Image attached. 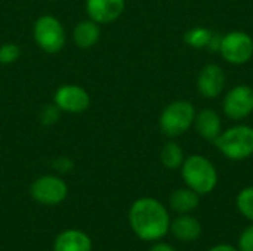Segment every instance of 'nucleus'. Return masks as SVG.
Returning <instances> with one entry per match:
<instances>
[{
	"mask_svg": "<svg viewBox=\"0 0 253 251\" xmlns=\"http://www.w3.org/2000/svg\"><path fill=\"white\" fill-rule=\"evenodd\" d=\"M19 56H21L19 46H16L13 43H6V44L0 46V64H3V65L13 64L19 59Z\"/></svg>",
	"mask_w": 253,
	"mask_h": 251,
	"instance_id": "20",
	"label": "nucleus"
},
{
	"mask_svg": "<svg viewBox=\"0 0 253 251\" xmlns=\"http://www.w3.org/2000/svg\"><path fill=\"white\" fill-rule=\"evenodd\" d=\"M55 107L59 111L79 114L89 108L90 98L87 92L77 84H64L55 93Z\"/></svg>",
	"mask_w": 253,
	"mask_h": 251,
	"instance_id": "8",
	"label": "nucleus"
},
{
	"mask_svg": "<svg viewBox=\"0 0 253 251\" xmlns=\"http://www.w3.org/2000/svg\"><path fill=\"white\" fill-rule=\"evenodd\" d=\"M224 86H225V75L222 68L216 64L206 65L197 77L199 92L208 99H213L219 96Z\"/></svg>",
	"mask_w": 253,
	"mask_h": 251,
	"instance_id": "11",
	"label": "nucleus"
},
{
	"mask_svg": "<svg viewBox=\"0 0 253 251\" xmlns=\"http://www.w3.org/2000/svg\"><path fill=\"white\" fill-rule=\"evenodd\" d=\"M74 41L80 49H89L95 46L101 37V30L99 24H96L92 19L82 21L76 25L74 28Z\"/></svg>",
	"mask_w": 253,
	"mask_h": 251,
	"instance_id": "16",
	"label": "nucleus"
},
{
	"mask_svg": "<svg viewBox=\"0 0 253 251\" xmlns=\"http://www.w3.org/2000/svg\"><path fill=\"white\" fill-rule=\"evenodd\" d=\"M68 186L58 176H42L31 185V197L43 206H56L67 198Z\"/></svg>",
	"mask_w": 253,
	"mask_h": 251,
	"instance_id": "7",
	"label": "nucleus"
},
{
	"mask_svg": "<svg viewBox=\"0 0 253 251\" xmlns=\"http://www.w3.org/2000/svg\"><path fill=\"white\" fill-rule=\"evenodd\" d=\"M182 179L199 195L211 194L218 183L215 166L202 155H190L182 163Z\"/></svg>",
	"mask_w": 253,
	"mask_h": 251,
	"instance_id": "2",
	"label": "nucleus"
},
{
	"mask_svg": "<svg viewBox=\"0 0 253 251\" xmlns=\"http://www.w3.org/2000/svg\"><path fill=\"white\" fill-rule=\"evenodd\" d=\"M53 251H92V240L80 229H67L55 238Z\"/></svg>",
	"mask_w": 253,
	"mask_h": 251,
	"instance_id": "12",
	"label": "nucleus"
},
{
	"mask_svg": "<svg viewBox=\"0 0 253 251\" xmlns=\"http://www.w3.org/2000/svg\"><path fill=\"white\" fill-rule=\"evenodd\" d=\"M199 197L200 195L197 192H194L193 189L181 188V189H176L170 195L169 206L178 215H190L191 212H194L199 207V203H200Z\"/></svg>",
	"mask_w": 253,
	"mask_h": 251,
	"instance_id": "15",
	"label": "nucleus"
},
{
	"mask_svg": "<svg viewBox=\"0 0 253 251\" xmlns=\"http://www.w3.org/2000/svg\"><path fill=\"white\" fill-rule=\"evenodd\" d=\"M125 10V0H86L89 19L96 24H110Z\"/></svg>",
	"mask_w": 253,
	"mask_h": 251,
	"instance_id": "10",
	"label": "nucleus"
},
{
	"mask_svg": "<svg viewBox=\"0 0 253 251\" xmlns=\"http://www.w3.org/2000/svg\"><path fill=\"white\" fill-rule=\"evenodd\" d=\"M236 204L240 215L245 216L248 220L253 222V186L245 188L239 192Z\"/></svg>",
	"mask_w": 253,
	"mask_h": 251,
	"instance_id": "18",
	"label": "nucleus"
},
{
	"mask_svg": "<svg viewBox=\"0 0 253 251\" xmlns=\"http://www.w3.org/2000/svg\"><path fill=\"white\" fill-rule=\"evenodd\" d=\"M148 251H176L172 246H169V244H166V243H157V244H154L151 249Z\"/></svg>",
	"mask_w": 253,
	"mask_h": 251,
	"instance_id": "22",
	"label": "nucleus"
},
{
	"mask_svg": "<svg viewBox=\"0 0 253 251\" xmlns=\"http://www.w3.org/2000/svg\"><path fill=\"white\" fill-rule=\"evenodd\" d=\"M194 118V107L187 101H176L163 109L160 115V129L166 136H181L191 127Z\"/></svg>",
	"mask_w": 253,
	"mask_h": 251,
	"instance_id": "4",
	"label": "nucleus"
},
{
	"mask_svg": "<svg viewBox=\"0 0 253 251\" xmlns=\"http://www.w3.org/2000/svg\"><path fill=\"white\" fill-rule=\"evenodd\" d=\"M172 235L182 243H193L197 241L202 235V225L200 222L191 215H179L173 220H170Z\"/></svg>",
	"mask_w": 253,
	"mask_h": 251,
	"instance_id": "13",
	"label": "nucleus"
},
{
	"mask_svg": "<svg viewBox=\"0 0 253 251\" xmlns=\"http://www.w3.org/2000/svg\"><path fill=\"white\" fill-rule=\"evenodd\" d=\"M219 52L222 58L234 65L246 64L253 55L252 37L243 31H233L228 33L221 38Z\"/></svg>",
	"mask_w": 253,
	"mask_h": 251,
	"instance_id": "6",
	"label": "nucleus"
},
{
	"mask_svg": "<svg viewBox=\"0 0 253 251\" xmlns=\"http://www.w3.org/2000/svg\"><path fill=\"white\" fill-rule=\"evenodd\" d=\"M129 225L139 240L154 243L168 235L170 216L160 201L144 197L132 204L129 210Z\"/></svg>",
	"mask_w": 253,
	"mask_h": 251,
	"instance_id": "1",
	"label": "nucleus"
},
{
	"mask_svg": "<svg viewBox=\"0 0 253 251\" xmlns=\"http://www.w3.org/2000/svg\"><path fill=\"white\" fill-rule=\"evenodd\" d=\"M209 251H239L237 247H233L230 244H218L215 247H212Z\"/></svg>",
	"mask_w": 253,
	"mask_h": 251,
	"instance_id": "23",
	"label": "nucleus"
},
{
	"mask_svg": "<svg viewBox=\"0 0 253 251\" xmlns=\"http://www.w3.org/2000/svg\"><path fill=\"white\" fill-rule=\"evenodd\" d=\"M239 251H253V225L248 226L239 237L237 243Z\"/></svg>",
	"mask_w": 253,
	"mask_h": 251,
	"instance_id": "21",
	"label": "nucleus"
},
{
	"mask_svg": "<svg viewBox=\"0 0 253 251\" xmlns=\"http://www.w3.org/2000/svg\"><path fill=\"white\" fill-rule=\"evenodd\" d=\"M160 160L166 169L175 170V169L181 167L184 163V151L176 142H168L162 149Z\"/></svg>",
	"mask_w": 253,
	"mask_h": 251,
	"instance_id": "17",
	"label": "nucleus"
},
{
	"mask_svg": "<svg viewBox=\"0 0 253 251\" xmlns=\"http://www.w3.org/2000/svg\"><path fill=\"white\" fill-rule=\"evenodd\" d=\"M34 40L46 53H56L65 44V31L61 22L50 15L40 16L34 24Z\"/></svg>",
	"mask_w": 253,
	"mask_h": 251,
	"instance_id": "5",
	"label": "nucleus"
},
{
	"mask_svg": "<svg viewBox=\"0 0 253 251\" xmlns=\"http://www.w3.org/2000/svg\"><path fill=\"white\" fill-rule=\"evenodd\" d=\"M212 37L213 34L206 30V28H193L190 30L184 40L190 44V46H194V47H205V46H209L211 41H212Z\"/></svg>",
	"mask_w": 253,
	"mask_h": 251,
	"instance_id": "19",
	"label": "nucleus"
},
{
	"mask_svg": "<svg viewBox=\"0 0 253 251\" xmlns=\"http://www.w3.org/2000/svg\"><path fill=\"white\" fill-rule=\"evenodd\" d=\"M196 129L206 141H215L221 135V118L213 109H203L196 117Z\"/></svg>",
	"mask_w": 253,
	"mask_h": 251,
	"instance_id": "14",
	"label": "nucleus"
},
{
	"mask_svg": "<svg viewBox=\"0 0 253 251\" xmlns=\"http://www.w3.org/2000/svg\"><path fill=\"white\" fill-rule=\"evenodd\" d=\"M253 111V89L240 84L233 87L224 99V112L231 120H242Z\"/></svg>",
	"mask_w": 253,
	"mask_h": 251,
	"instance_id": "9",
	"label": "nucleus"
},
{
	"mask_svg": "<svg viewBox=\"0 0 253 251\" xmlns=\"http://www.w3.org/2000/svg\"><path fill=\"white\" fill-rule=\"evenodd\" d=\"M213 143L227 158L234 161L246 160L253 154V129L249 126L230 127Z\"/></svg>",
	"mask_w": 253,
	"mask_h": 251,
	"instance_id": "3",
	"label": "nucleus"
}]
</instances>
